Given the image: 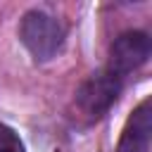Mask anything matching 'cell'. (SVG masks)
I'll list each match as a JSON object with an SVG mask.
<instances>
[{"mask_svg": "<svg viewBox=\"0 0 152 152\" xmlns=\"http://www.w3.org/2000/svg\"><path fill=\"white\" fill-rule=\"evenodd\" d=\"M152 145V97H145L128 114L116 152H150Z\"/></svg>", "mask_w": 152, "mask_h": 152, "instance_id": "4", "label": "cell"}, {"mask_svg": "<svg viewBox=\"0 0 152 152\" xmlns=\"http://www.w3.org/2000/svg\"><path fill=\"white\" fill-rule=\"evenodd\" d=\"M152 55V40L145 31H124L114 38L109 45V57H107V71L114 76L124 78L131 71L140 69Z\"/></svg>", "mask_w": 152, "mask_h": 152, "instance_id": "3", "label": "cell"}, {"mask_svg": "<svg viewBox=\"0 0 152 152\" xmlns=\"http://www.w3.org/2000/svg\"><path fill=\"white\" fill-rule=\"evenodd\" d=\"M5 152H24V145H19V147H10V150H5Z\"/></svg>", "mask_w": 152, "mask_h": 152, "instance_id": "6", "label": "cell"}, {"mask_svg": "<svg viewBox=\"0 0 152 152\" xmlns=\"http://www.w3.org/2000/svg\"><path fill=\"white\" fill-rule=\"evenodd\" d=\"M66 31L62 21L43 10L24 12L19 21V40L36 62H50L64 48Z\"/></svg>", "mask_w": 152, "mask_h": 152, "instance_id": "1", "label": "cell"}, {"mask_svg": "<svg viewBox=\"0 0 152 152\" xmlns=\"http://www.w3.org/2000/svg\"><path fill=\"white\" fill-rule=\"evenodd\" d=\"M121 88H124V78L114 76L107 69H100V71L90 74L78 86V90H76V109L88 121H97L116 104V100L121 95Z\"/></svg>", "mask_w": 152, "mask_h": 152, "instance_id": "2", "label": "cell"}, {"mask_svg": "<svg viewBox=\"0 0 152 152\" xmlns=\"http://www.w3.org/2000/svg\"><path fill=\"white\" fill-rule=\"evenodd\" d=\"M19 145H21L19 135H17L10 126L0 124V152H5V150H10V147H19Z\"/></svg>", "mask_w": 152, "mask_h": 152, "instance_id": "5", "label": "cell"}]
</instances>
